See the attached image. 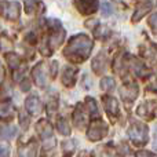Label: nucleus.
<instances>
[{"label": "nucleus", "instance_id": "20e7f679", "mask_svg": "<svg viewBox=\"0 0 157 157\" xmlns=\"http://www.w3.org/2000/svg\"><path fill=\"white\" fill-rule=\"evenodd\" d=\"M108 134V125L103 120H95L91 125H90V130L87 132V136L91 141H99L103 136Z\"/></svg>", "mask_w": 157, "mask_h": 157}, {"label": "nucleus", "instance_id": "39448f33", "mask_svg": "<svg viewBox=\"0 0 157 157\" xmlns=\"http://www.w3.org/2000/svg\"><path fill=\"white\" fill-rule=\"evenodd\" d=\"M75 7L83 15H92L97 13L99 0H73Z\"/></svg>", "mask_w": 157, "mask_h": 157}, {"label": "nucleus", "instance_id": "c756f323", "mask_svg": "<svg viewBox=\"0 0 157 157\" xmlns=\"http://www.w3.org/2000/svg\"><path fill=\"white\" fill-rule=\"evenodd\" d=\"M0 73H4V72H3V69H2V66H0Z\"/></svg>", "mask_w": 157, "mask_h": 157}, {"label": "nucleus", "instance_id": "393cba45", "mask_svg": "<svg viewBox=\"0 0 157 157\" xmlns=\"http://www.w3.org/2000/svg\"><path fill=\"white\" fill-rule=\"evenodd\" d=\"M149 25H150V29L153 30V33H157V13L153 14L149 18Z\"/></svg>", "mask_w": 157, "mask_h": 157}, {"label": "nucleus", "instance_id": "412c9836", "mask_svg": "<svg viewBox=\"0 0 157 157\" xmlns=\"http://www.w3.org/2000/svg\"><path fill=\"white\" fill-rule=\"evenodd\" d=\"M57 127H58V130H59V132L62 134V135H69V134H71V127H69L68 121H66L65 119L58 120Z\"/></svg>", "mask_w": 157, "mask_h": 157}, {"label": "nucleus", "instance_id": "f03ea898", "mask_svg": "<svg viewBox=\"0 0 157 157\" xmlns=\"http://www.w3.org/2000/svg\"><path fill=\"white\" fill-rule=\"evenodd\" d=\"M128 135H130L131 141L135 145H145L147 142L149 134H147V127L144 123H132L128 128Z\"/></svg>", "mask_w": 157, "mask_h": 157}, {"label": "nucleus", "instance_id": "2eb2a0df", "mask_svg": "<svg viewBox=\"0 0 157 157\" xmlns=\"http://www.w3.org/2000/svg\"><path fill=\"white\" fill-rule=\"evenodd\" d=\"M39 8H43L41 3H37L36 0H25V11L26 14H35L39 11Z\"/></svg>", "mask_w": 157, "mask_h": 157}, {"label": "nucleus", "instance_id": "6ab92c4d", "mask_svg": "<svg viewBox=\"0 0 157 157\" xmlns=\"http://www.w3.org/2000/svg\"><path fill=\"white\" fill-rule=\"evenodd\" d=\"M94 35L97 39H106L109 35H110V29L103 26V25H99V26H97L94 29Z\"/></svg>", "mask_w": 157, "mask_h": 157}, {"label": "nucleus", "instance_id": "9d476101", "mask_svg": "<svg viewBox=\"0 0 157 157\" xmlns=\"http://www.w3.org/2000/svg\"><path fill=\"white\" fill-rule=\"evenodd\" d=\"M152 8H153V3L152 2H146V3L139 4L138 7H136L134 15H132V22H134V24H136L138 21H141V19L144 18V17L146 15L150 10H152Z\"/></svg>", "mask_w": 157, "mask_h": 157}, {"label": "nucleus", "instance_id": "f8f14e48", "mask_svg": "<svg viewBox=\"0 0 157 157\" xmlns=\"http://www.w3.org/2000/svg\"><path fill=\"white\" fill-rule=\"evenodd\" d=\"M36 128H37L39 135H40L44 141H47L50 136H52V127L48 123V120H44V119L40 120V121L37 123V125H36Z\"/></svg>", "mask_w": 157, "mask_h": 157}, {"label": "nucleus", "instance_id": "7c9ffc66", "mask_svg": "<svg viewBox=\"0 0 157 157\" xmlns=\"http://www.w3.org/2000/svg\"><path fill=\"white\" fill-rule=\"evenodd\" d=\"M155 149L157 150V141H156V144H155Z\"/></svg>", "mask_w": 157, "mask_h": 157}, {"label": "nucleus", "instance_id": "9b49d317", "mask_svg": "<svg viewBox=\"0 0 157 157\" xmlns=\"http://www.w3.org/2000/svg\"><path fill=\"white\" fill-rule=\"evenodd\" d=\"M106 65H108V58H106L105 52H99V54L95 57V59L92 61V69H94V72L98 75L105 72Z\"/></svg>", "mask_w": 157, "mask_h": 157}, {"label": "nucleus", "instance_id": "5701e85b", "mask_svg": "<svg viewBox=\"0 0 157 157\" xmlns=\"http://www.w3.org/2000/svg\"><path fill=\"white\" fill-rule=\"evenodd\" d=\"M11 112V105L8 102L0 103V117H6L7 114H10Z\"/></svg>", "mask_w": 157, "mask_h": 157}, {"label": "nucleus", "instance_id": "f257e3e1", "mask_svg": "<svg viewBox=\"0 0 157 157\" xmlns=\"http://www.w3.org/2000/svg\"><path fill=\"white\" fill-rule=\"evenodd\" d=\"M92 40L84 33H78L69 40L66 48L63 50V55L72 62H83L90 57L92 51Z\"/></svg>", "mask_w": 157, "mask_h": 157}, {"label": "nucleus", "instance_id": "dca6fc26", "mask_svg": "<svg viewBox=\"0 0 157 157\" xmlns=\"http://www.w3.org/2000/svg\"><path fill=\"white\" fill-rule=\"evenodd\" d=\"M73 121H75V125L78 128H83V125L86 124V119H84V112L81 110L80 105L76 108V112L73 114Z\"/></svg>", "mask_w": 157, "mask_h": 157}, {"label": "nucleus", "instance_id": "7ed1b4c3", "mask_svg": "<svg viewBox=\"0 0 157 157\" xmlns=\"http://www.w3.org/2000/svg\"><path fill=\"white\" fill-rule=\"evenodd\" d=\"M21 6L17 2H2L0 3V15L8 21H17L19 18Z\"/></svg>", "mask_w": 157, "mask_h": 157}, {"label": "nucleus", "instance_id": "a878e982", "mask_svg": "<svg viewBox=\"0 0 157 157\" xmlns=\"http://www.w3.org/2000/svg\"><path fill=\"white\" fill-rule=\"evenodd\" d=\"M10 155V149L7 145H0V157H8Z\"/></svg>", "mask_w": 157, "mask_h": 157}, {"label": "nucleus", "instance_id": "0eeeda50", "mask_svg": "<svg viewBox=\"0 0 157 157\" xmlns=\"http://www.w3.org/2000/svg\"><path fill=\"white\" fill-rule=\"evenodd\" d=\"M138 86L136 84H127V86H123L120 90V95L123 97V99L125 102H132L136 97H138Z\"/></svg>", "mask_w": 157, "mask_h": 157}, {"label": "nucleus", "instance_id": "423d86ee", "mask_svg": "<svg viewBox=\"0 0 157 157\" xmlns=\"http://www.w3.org/2000/svg\"><path fill=\"white\" fill-rule=\"evenodd\" d=\"M32 76H33V80H35V83L37 84L39 87H41V88H44V87L47 86V69H46V63L44 62H40L37 63V65L33 68L32 71Z\"/></svg>", "mask_w": 157, "mask_h": 157}, {"label": "nucleus", "instance_id": "1a4fd4ad", "mask_svg": "<svg viewBox=\"0 0 157 157\" xmlns=\"http://www.w3.org/2000/svg\"><path fill=\"white\" fill-rule=\"evenodd\" d=\"M76 76H77V69L73 66H66L62 72V83L66 87H73L76 83Z\"/></svg>", "mask_w": 157, "mask_h": 157}, {"label": "nucleus", "instance_id": "4468645a", "mask_svg": "<svg viewBox=\"0 0 157 157\" xmlns=\"http://www.w3.org/2000/svg\"><path fill=\"white\" fill-rule=\"evenodd\" d=\"M103 105L105 109L110 116H116L119 113V102H117L116 98L113 97H103Z\"/></svg>", "mask_w": 157, "mask_h": 157}, {"label": "nucleus", "instance_id": "bb28decb", "mask_svg": "<svg viewBox=\"0 0 157 157\" xmlns=\"http://www.w3.org/2000/svg\"><path fill=\"white\" fill-rule=\"evenodd\" d=\"M136 157H157V156L155 153L147 152V150H139V152H136Z\"/></svg>", "mask_w": 157, "mask_h": 157}, {"label": "nucleus", "instance_id": "4be33fe9", "mask_svg": "<svg viewBox=\"0 0 157 157\" xmlns=\"http://www.w3.org/2000/svg\"><path fill=\"white\" fill-rule=\"evenodd\" d=\"M8 48H13V43L8 37L6 36H2L0 37V50H8Z\"/></svg>", "mask_w": 157, "mask_h": 157}, {"label": "nucleus", "instance_id": "cd10ccee", "mask_svg": "<svg viewBox=\"0 0 157 157\" xmlns=\"http://www.w3.org/2000/svg\"><path fill=\"white\" fill-rule=\"evenodd\" d=\"M102 11H103V14H110V13H112V7H110V4L105 3V4H103V7H102Z\"/></svg>", "mask_w": 157, "mask_h": 157}, {"label": "nucleus", "instance_id": "aec40b11", "mask_svg": "<svg viewBox=\"0 0 157 157\" xmlns=\"http://www.w3.org/2000/svg\"><path fill=\"white\" fill-rule=\"evenodd\" d=\"M114 86H116V83L112 77H103L102 81H101V88L103 91H112L114 88Z\"/></svg>", "mask_w": 157, "mask_h": 157}, {"label": "nucleus", "instance_id": "a211bd4d", "mask_svg": "<svg viewBox=\"0 0 157 157\" xmlns=\"http://www.w3.org/2000/svg\"><path fill=\"white\" fill-rule=\"evenodd\" d=\"M17 134V128L14 125H8L0 130V139H10L13 136H15Z\"/></svg>", "mask_w": 157, "mask_h": 157}, {"label": "nucleus", "instance_id": "ddd939ff", "mask_svg": "<svg viewBox=\"0 0 157 157\" xmlns=\"http://www.w3.org/2000/svg\"><path fill=\"white\" fill-rule=\"evenodd\" d=\"M36 155H37V144L35 141H30L18 152V157H36Z\"/></svg>", "mask_w": 157, "mask_h": 157}, {"label": "nucleus", "instance_id": "b1692460", "mask_svg": "<svg viewBox=\"0 0 157 157\" xmlns=\"http://www.w3.org/2000/svg\"><path fill=\"white\" fill-rule=\"evenodd\" d=\"M87 106H88L90 112H91L92 116H95V114H98V108H97V102H95L92 98H87Z\"/></svg>", "mask_w": 157, "mask_h": 157}, {"label": "nucleus", "instance_id": "f3484780", "mask_svg": "<svg viewBox=\"0 0 157 157\" xmlns=\"http://www.w3.org/2000/svg\"><path fill=\"white\" fill-rule=\"evenodd\" d=\"M6 59H7L8 66H10L13 71H15V69L19 68L21 59H19V57L17 54H14V52H8V54H6Z\"/></svg>", "mask_w": 157, "mask_h": 157}, {"label": "nucleus", "instance_id": "c85d7f7f", "mask_svg": "<svg viewBox=\"0 0 157 157\" xmlns=\"http://www.w3.org/2000/svg\"><path fill=\"white\" fill-rule=\"evenodd\" d=\"M21 88H22V91H28V90L30 88V83H29L28 80H24V83H22Z\"/></svg>", "mask_w": 157, "mask_h": 157}, {"label": "nucleus", "instance_id": "6e6552de", "mask_svg": "<svg viewBox=\"0 0 157 157\" xmlns=\"http://www.w3.org/2000/svg\"><path fill=\"white\" fill-rule=\"evenodd\" d=\"M25 108H26V110L29 112L32 116H37L41 112V102L36 95H30V97H28L26 101H25Z\"/></svg>", "mask_w": 157, "mask_h": 157}]
</instances>
